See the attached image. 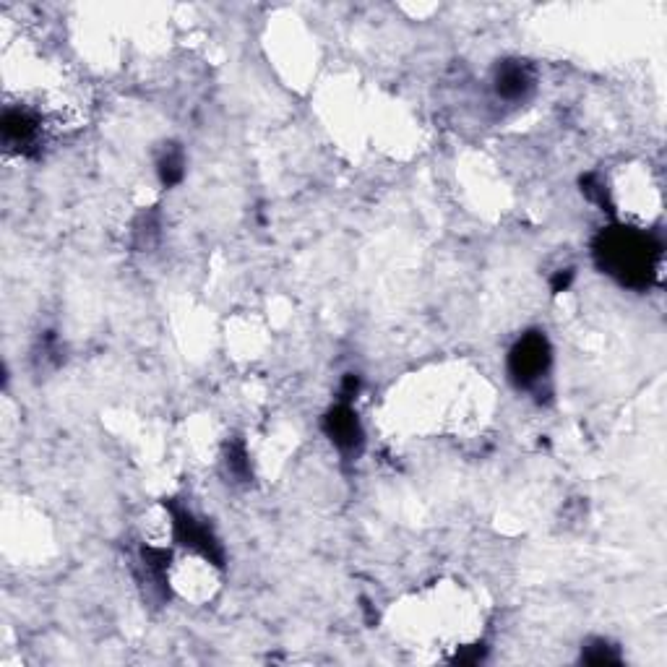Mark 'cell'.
<instances>
[{
    "mask_svg": "<svg viewBox=\"0 0 667 667\" xmlns=\"http://www.w3.org/2000/svg\"><path fill=\"white\" fill-rule=\"evenodd\" d=\"M602 269L621 279L623 284H647L654 269L657 248L647 235L634 230H608L602 232L595 245Z\"/></svg>",
    "mask_w": 667,
    "mask_h": 667,
    "instance_id": "obj_1",
    "label": "cell"
},
{
    "mask_svg": "<svg viewBox=\"0 0 667 667\" xmlns=\"http://www.w3.org/2000/svg\"><path fill=\"white\" fill-rule=\"evenodd\" d=\"M550 368V344L542 337L540 331H529L519 342L514 344V350L509 355V373L516 384L529 389L537 386L545 378Z\"/></svg>",
    "mask_w": 667,
    "mask_h": 667,
    "instance_id": "obj_2",
    "label": "cell"
},
{
    "mask_svg": "<svg viewBox=\"0 0 667 667\" xmlns=\"http://www.w3.org/2000/svg\"><path fill=\"white\" fill-rule=\"evenodd\" d=\"M170 514H172V529H175V540H178L180 545H185V548H191L193 553L204 555L206 561L222 566V548H219V542L214 540L212 532H209L191 511L170 506Z\"/></svg>",
    "mask_w": 667,
    "mask_h": 667,
    "instance_id": "obj_3",
    "label": "cell"
},
{
    "mask_svg": "<svg viewBox=\"0 0 667 667\" xmlns=\"http://www.w3.org/2000/svg\"><path fill=\"white\" fill-rule=\"evenodd\" d=\"M324 430L339 451L352 454V451H357L363 446V428H360V420H357V415L347 407V404H339V407H334V410L326 415Z\"/></svg>",
    "mask_w": 667,
    "mask_h": 667,
    "instance_id": "obj_4",
    "label": "cell"
},
{
    "mask_svg": "<svg viewBox=\"0 0 667 667\" xmlns=\"http://www.w3.org/2000/svg\"><path fill=\"white\" fill-rule=\"evenodd\" d=\"M40 139V120L27 110H6L3 115V141L11 149H29Z\"/></svg>",
    "mask_w": 667,
    "mask_h": 667,
    "instance_id": "obj_5",
    "label": "cell"
},
{
    "mask_svg": "<svg viewBox=\"0 0 667 667\" xmlns=\"http://www.w3.org/2000/svg\"><path fill=\"white\" fill-rule=\"evenodd\" d=\"M535 79H532V71H529L524 63L519 60H511V63H503L496 71V92L501 94L503 100H522L524 94L532 89Z\"/></svg>",
    "mask_w": 667,
    "mask_h": 667,
    "instance_id": "obj_6",
    "label": "cell"
},
{
    "mask_svg": "<svg viewBox=\"0 0 667 667\" xmlns=\"http://www.w3.org/2000/svg\"><path fill=\"white\" fill-rule=\"evenodd\" d=\"M183 167H185V159L183 154H180V149H167L165 154H162V159H159V178H162V183L165 185H175L180 178H183Z\"/></svg>",
    "mask_w": 667,
    "mask_h": 667,
    "instance_id": "obj_7",
    "label": "cell"
},
{
    "mask_svg": "<svg viewBox=\"0 0 667 667\" xmlns=\"http://www.w3.org/2000/svg\"><path fill=\"white\" fill-rule=\"evenodd\" d=\"M582 660L589 662V665H613L621 657L615 654V647H610L608 641H595V644H589L587 649L582 652Z\"/></svg>",
    "mask_w": 667,
    "mask_h": 667,
    "instance_id": "obj_8",
    "label": "cell"
},
{
    "mask_svg": "<svg viewBox=\"0 0 667 667\" xmlns=\"http://www.w3.org/2000/svg\"><path fill=\"white\" fill-rule=\"evenodd\" d=\"M227 467L232 469V475L240 477V480H245L248 477V456H245V449L243 446H230V451H227Z\"/></svg>",
    "mask_w": 667,
    "mask_h": 667,
    "instance_id": "obj_9",
    "label": "cell"
}]
</instances>
